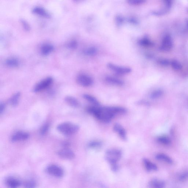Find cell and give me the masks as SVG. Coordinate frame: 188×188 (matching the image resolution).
I'll return each mask as SVG.
<instances>
[{
	"label": "cell",
	"mask_w": 188,
	"mask_h": 188,
	"mask_svg": "<svg viewBox=\"0 0 188 188\" xmlns=\"http://www.w3.org/2000/svg\"><path fill=\"white\" fill-rule=\"evenodd\" d=\"M87 110L98 120L105 123H110L117 114H124L127 111L126 109L120 107H90Z\"/></svg>",
	"instance_id": "cell-1"
},
{
	"label": "cell",
	"mask_w": 188,
	"mask_h": 188,
	"mask_svg": "<svg viewBox=\"0 0 188 188\" xmlns=\"http://www.w3.org/2000/svg\"><path fill=\"white\" fill-rule=\"evenodd\" d=\"M79 129L78 125L69 122L61 123L57 126V129L59 132L67 136L75 134L79 131Z\"/></svg>",
	"instance_id": "cell-2"
},
{
	"label": "cell",
	"mask_w": 188,
	"mask_h": 188,
	"mask_svg": "<svg viewBox=\"0 0 188 188\" xmlns=\"http://www.w3.org/2000/svg\"><path fill=\"white\" fill-rule=\"evenodd\" d=\"M122 157L121 151L117 149H111L106 152L105 158L111 165L117 164Z\"/></svg>",
	"instance_id": "cell-3"
},
{
	"label": "cell",
	"mask_w": 188,
	"mask_h": 188,
	"mask_svg": "<svg viewBox=\"0 0 188 188\" xmlns=\"http://www.w3.org/2000/svg\"><path fill=\"white\" fill-rule=\"evenodd\" d=\"M52 82L53 79L51 77H48L38 83L34 87L33 91L35 92H39L43 91L50 85Z\"/></svg>",
	"instance_id": "cell-4"
},
{
	"label": "cell",
	"mask_w": 188,
	"mask_h": 188,
	"mask_svg": "<svg viewBox=\"0 0 188 188\" xmlns=\"http://www.w3.org/2000/svg\"><path fill=\"white\" fill-rule=\"evenodd\" d=\"M47 171L50 175L57 178L62 177L64 175L63 170L56 165H52L48 166Z\"/></svg>",
	"instance_id": "cell-5"
},
{
	"label": "cell",
	"mask_w": 188,
	"mask_h": 188,
	"mask_svg": "<svg viewBox=\"0 0 188 188\" xmlns=\"http://www.w3.org/2000/svg\"><path fill=\"white\" fill-rule=\"evenodd\" d=\"M77 81L80 85L84 87L91 86L93 83L92 78L88 75L84 74L79 75L77 77Z\"/></svg>",
	"instance_id": "cell-6"
},
{
	"label": "cell",
	"mask_w": 188,
	"mask_h": 188,
	"mask_svg": "<svg viewBox=\"0 0 188 188\" xmlns=\"http://www.w3.org/2000/svg\"><path fill=\"white\" fill-rule=\"evenodd\" d=\"M107 66L112 71L120 74H126L131 71V69L128 67H120L111 63L108 64Z\"/></svg>",
	"instance_id": "cell-7"
},
{
	"label": "cell",
	"mask_w": 188,
	"mask_h": 188,
	"mask_svg": "<svg viewBox=\"0 0 188 188\" xmlns=\"http://www.w3.org/2000/svg\"><path fill=\"white\" fill-rule=\"evenodd\" d=\"M57 154L60 158L67 160H72L75 157L73 151L67 148L61 149L57 152Z\"/></svg>",
	"instance_id": "cell-8"
},
{
	"label": "cell",
	"mask_w": 188,
	"mask_h": 188,
	"mask_svg": "<svg viewBox=\"0 0 188 188\" xmlns=\"http://www.w3.org/2000/svg\"><path fill=\"white\" fill-rule=\"evenodd\" d=\"M173 47V43L171 37L169 35H166L164 37L162 42L161 49L162 51H169Z\"/></svg>",
	"instance_id": "cell-9"
},
{
	"label": "cell",
	"mask_w": 188,
	"mask_h": 188,
	"mask_svg": "<svg viewBox=\"0 0 188 188\" xmlns=\"http://www.w3.org/2000/svg\"><path fill=\"white\" fill-rule=\"evenodd\" d=\"M29 137V134L28 133L23 132H18L14 133L11 138L13 142H17L20 141L26 140Z\"/></svg>",
	"instance_id": "cell-10"
},
{
	"label": "cell",
	"mask_w": 188,
	"mask_h": 188,
	"mask_svg": "<svg viewBox=\"0 0 188 188\" xmlns=\"http://www.w3.org/2000/svg\"><path fill=\"white\" fill-rule=\"evenodd\" d=\"M114 131L117 132L120 136V137L123 140H126L127 139L126 132L125 129L119 123H116L113 127Z\"/></svg>",
	"instance_id": "cell-11"
},
{
	"label": "cell",
	"mask_w": 188,
	"mask_h": 188,
	"mask_svg": "<svg viewBox=\"0 0 188 188\" xmlns=\"http://www.w3.org/2000/svg\"><path fill=\"white\" fill-rule=\"evenodd\" d=\"M33 13L40 16L46 18H49L51 17V15L45 10L40 7H36L33 9Z\"/></svg>",
	"instance_id": "cell-12"
},
{
	"label": "cell",
	"mask_w": 188,
	"mask_h": 188,
	"mask_svg": "<svg viewBox=\"0 0 188 188\" xmlns=\"http://www.w3.org/2000/svg\"><path fill=\"white\" fill-rule=\"evenodd\" d=\"M149 186L150 187L154 188H162L164 187L165 183L162 180L153 179L149 182Z\"/></svg>",
	"instance_id": "cell-13"
},
{
	"label": "cell",
	"mask_w": 188,
	"mask_h": 188,
	"mask_svg": "<svg viewBox=\"0 0 188 188\" xmlns=\"http://www.w3.org/2000/svg\"><path fill=\"white\" fill-rule=\"evenodd\" d=\"M144 166L146 169L149 171H155L158 169V167L155 164L152 163L147 159L144 158L143 160Z\"/></svg>",
	"instance_id": "cell-14"
},
{
	"label": "cell",
	"mask_w": 188,
	"mask_h": 188,
	"mask_svg": "<svg viewBox=\"0 0 188 188\" xmlns=\"http://www.w3.org/2000/svg\"><path fill=\"white\" fill-rule=\"evenodd\" d=\"M106 80L108 83L116 86H121L124 83L122 80L112 77L108 76L106 77Z\"/></svg>",
	"instance_id": "cell-15"
},
{
	"label": "cell",
	"mask_w": 188,
	"mask_h": 188,
	"mask_svg": "<svg viewBox=\"0 0 188 188\" xmlns=\"http://www.w3.org/2000/svg\"><path fill=\"white\" fill-rule=\"evenodd\" d=\"M6 184L9 187L16 188L20 186L21 183L17 179L13 178H9L6 180Z\"/></svg>",
	"instance_id": "cell-16"
},
{
	"label": "cell",
	"mask_w": 188,
	"mask_h": 188,
	"mask_svg": "<svg viewBox=\"0 0 188 188\" xmlns=\"http://www.w3.org/2000/svg\"><path fill=\"white\" fill-rule=\"evenodd\" d=\"M66 102L69 105L73 107L78 108L80 107V104L77 100L72 96H68L65 97Z\"/></svg>",
	"instance_id": "cell-17"
},
{
	"label": "cell",
	"mask_w": 188,
	"mask_h": 188,
	"mask_svg": "<svg viewBox=\"0 0 188 188\" xmlns=\"http://www.w3.org/2000/svg\"><path fill=\"white\" fill-rule=\"evenodd\" d=\"M54 47L52 45L46 44L42 46L41 52L43 55L46 56L49 54L54 50Z\"/></svg>",
	"instance_id": "cell-18"
},
{
	"label": "cell",
	"mask_w": 188,
	"mask_h": 188,
	"mask_svg": "<svg viewBox=\"0 0 188 188\" xmlns=\"http://www.w3.org/2000/svg\"><path fill=\"white\" fill-rule=\"evenodd\" d=\"M155 158L157 160L161 161L168 163H173V161L172 158L165 154L160 153L157 154L156 155Z\"/></svg>",
	"instance_id": "cell-19"
},
{
	"label": "cell",
	"mask_w": 188,
	"mask_h": 188,
	"mask_svg": "<svg viewBox=\"0 0 188 188\" xmlns=\"http://www.w3.org/2000/svg\"><path fill=\"white\" fill-rule=\"evenodd\" d=\"M83 97L86 100L91 103V104H94V105L96 106H98L100 105V103L99 101L94 96L88 94H83Z\"/></svg>",
	"instance_id": "cell-20"
},
{
	"label": "cell",
	"mask_w": 188,
	"mask_h": 188,
	"mask_svg": "<svg viewBox=\"0 0 188 188\" xmlns=\"http://www.w3.org/2000/svg\"><path fill=\"white\" fill-rule=\"evenodd\" d=\"M158 141L160 143L164 145H169L171 144V139L168 136H162L158 138Z\"/></svg>",
	"instance_id": "cell-21"
},
{
	"label": "cell",
	"mask_w": 188,
	"mask_h": 188,
	"mask_svg": "<svg viewBox=\"0 0 188 188\" xmlns=\"http://www.w3.org/2000/svg\"><path fill=\"white\" fill-rule=\"evenodd\" d=\"M20 95V92H17L14 94L11 98L10 100V103L13 106L16 107L18 105Z\"/></svg>",
	"instance_id": "cell-22"
},
{
	"label": "cell",
	"mask_w": 188,
	"mask_h": 188,
	"mask_svg": "<svg viewBox=\"0 0 188 188\" xmlns=\"http://www.w3.org/2000/svg\"><path fill=\"white\" fill-rule=\"evenodd\" d=\"M6 65L9 67H15L19 65V62L17 59L14 58H11L7 59L6 61Z\"/></svg>",
	"instance_id": "cell-23"
},
{
	"label": "cell",
	"mask_w": 188,
	"mask_h": 188,
	"mask_svg": "<svg viewBox=\"0 0 188 188\" xmlns=\"http://www.w3.org/2000/svg\"><path fill=\"white\" fill-rule=\"evenodd\" d=\"M97 52V49L95 47H90L86 49L84 51L85 54L89 56L96 55Z\"/></svg>",
	"instance_id": "cell-24"
},
{
	"label": "cell",
	"mask_w": 188,
	"mask_h": 188,
	"mask_svg": "<svg viewBox=\"0 0 188 188\" xmlns=\"http://www.w3.org/2000/svg\"><path fill=\"white\" fill-rule=\"evenodd\" d=\"M178 179L180 181L184 182L188 179V171L183 172L178 176Z\"/></svg>",
	"instance_id": "cell-25"
},
{
	"label": "cell",
	"mask_w": 188,
	"mask_h": 188,
	"mask_svg": "<svg viewBox=\"0 0 188 188\" xmlns=\"http://www.w3.org/2000/svg\"><path fill=\"white\" fill-rule=\"evenodd\" d=\"M140 44L144 46H150L152 45V43L150 40L147 38L142 39L139 41Z\"/></svg>",
	"instance_id": "cell-26"
},
{
	"label": "cell",
	"mask_w": 188,
	"mask_h": 188,
	"mask_svg": "<svg viewBox=\"0 0 188 188\" xmlns=\"http://www.w3.org/2000/svg\"><path fill=\"white\" fill-rule=\"evenodd\" d=\"M129 4L132 5H139L144 4L146 0H127Z\"/></svg>",
	"instance_id": "cell-27"
},
{
	"label": "cell",
	"mask_w": 188,
	"mask_h": 188,
	"mask_svg": "<svg viewBox=\"0 0 188 188\" xmlns=\"http://www.w3.org/2000/svg\"><path fill=\"white\" fill-rule=\"evenodd\" d=\"M102 145V143L99 141H93L89 144L90 147L93 149H97L100 147Z\"/></svg>",
	"instance_id": "cell-28"
},
{
	"label": "cell",
	"mask_w": 188,
	"mask_h": 188,
	"mask_svg": "<svg viewBox=\"0 0 188 188\" xmlns=\"http://www.w3.org/2000/svg\"><path fill=\"white\" fill-rule=\"evenodd\" d=\"M171 65L173 68L175 70H179L182 68V65L177 61H173L172 62Z\"/></svg>",
	"instance_id": "cell-29"
},
{
	"label": "cell",
	"mask_w": 188,
	"mask_h": 188,
	"mask_svg": "<svg viewBox=\"0 0 188 188\" xmlns=\"http://www.w3.org/2000/svg\"><path fill=\"white\" fill-rule=\"evenodd\" d=\"M49 128V125L48 123H46L43 125L40 130V134L42 135H44L48 132Z\"/></svg>",
	"instance_id": "cell-30"
},
{
	"label": "cell",
	"mask_w": 188,
	"mask_h": 188,
	"mask_svg": "<svg viewBox=\"0 0 188 188\" xmlns=\"http://www.w3.org/2000/svg\"><path fill=\"white\" fill-rule=\"evenodd\" d=\"M162 94H163V92L161 91L158 90V91H155L152 93L151 95V97L152 99H156L161 96Z\"/></svg>",
	"instance_id": "cell-31"
},
{
	"label": "cell",
	"mask_w": 188,
	"mask_h": 188,
	"mask_svg": "<svg viewBox=\"0 0 188 188\" xmlns=\"http://www.w3.org/2000/svg\"><path fill=\"white\" fill-rule=\"evenodd\" d=\"M21 22L22 26H23V28L26 30L29 31V30H30V26L28 22L24 20H21Z\"/></svg>",
	"instance_id": "cell-32"
},
{
	"label": "cell",
	"mask_w": 188,
	"mask_h": 188,
	"mask_svg": "<svg viewBox=\"0 0 188 188\" xmlns=\"http://www.w3.org/2000/svg\"><path fill=\"white\" fill-rule=\"evenodd\" d=\"M167 12H168V10L165 9L158 11H155V12H153V13L154 15L160 16L166 14Z\"/></svg>",
	"instance_id": "cell-33"
},
{
	"label": "cell",
	"mask_w": 188,
	"mask_h": 188,
	"mask_svg": "<svg viewBox=\"0 0 188 188\" xmlns=\"http://www.w3.org/2000/svg\"><path fill=\"white\" fill-rule=\"evenodd\" d=\"M36 184L33 181H29L25 183V186L26 187L33 188L35 187Z\"/></svg>",
	"instance_id": "cell-34"
},
{
	"label": "cell",
	"mask_w": 188,
	"mask_h": 188,
	"mask_svg": "<svg viewBox=\"0 0 188 188\" xmlns=\"http://www.w3.org/2000/svg\"><path fill=\"white\" fill-rule=\"evenodd\" d=\"M77 46V43L76 41H72L69 43L68 45V47L71 49H75Z\"/></svg>",
	"instance_id": "cell-35"
},
{
	"label": "cell",
	"mask_w": 188,
	"mask_h": 188,
	"mask_svg": "<svg viewBox=\"0 0 188 188\" xmlns=\"http://www.w3.org/2000/svg\"><path fill=\"white\" fill-rule=\"evenodd\" d=\"M119 167L118 164L111 165V170L114 172H117L118 171Z\"/></svg>",
	"instance_id": "cell-36"
},
{
	"label": "cell",
	"mask_w": 188,
	"mask_h": 188,
	"mask_svg": "<svg viewBox=\"0 0 188 188\" xmlns=\"http://www.w3.org/2000/svg\"><path fill=\"white\" fill-rule=\"evenodd\" d=\"M163 1L166 5L167 8H169L171 6L172 0H163Z\"/></svg>",
	"instance_id": "cell-37"
},
{
	"label": "cell",
	"mask_w": 188,
	"mask_h": 188,
	"mask_svg": "<svg viewBox=\"0 0 188 188\" xmlns=\"http://www.w3.org/2000/svg\"><path fill=\"white\" fill-rule=\"evenodd\" d=\"M5 105L4 103H1V105H0V113L1 114L4 112L5 109Z\"/></svg>",
	"instance_id": "cell-38"
},
{
	"label": "cell",
	"mask_w": 188,
	"mask_h": 188,
	"mask_svg": "<svg viewBox=\"0 0 188 188\" xmlns=\"http://www.w3.org/2000/svg\"><path fill=\"white\" fill-rule=\"evenodd\" d=\"M160 64H163H163H164V65H168V61L165 60H160Z\"/></svg>",
	"instance_id": "cell-39"
},
{
	"label": "cell",
	"mask_w": 188,
	"mask_h": 188,
	"mask_svg": "<svg viewBox=\"0 0 188 188\" xmlns=\"http://www.w3.org/2000/svg\"><path fill=\"white\" fill-rule=\"evenodd\" d=\"M186 23H187V25L188 27V19H187V20H186Z\"/></svg>",
	"instance_id": "cell-40"
},
{
	"label": "cell",
	"mask_w": 188,
	"mask_h": 188,
	"mask_svg": "<svg viewBox=\"0 0 188 188\" xmlns=\"http://www.w3.org/2000/svg\"><path fill=\"white\" fill-rule=\"evenodd\" d=\"M75 1H79V0H75Z\"/></svg>",
	"instance_id": "cell-41"
}]
</instances>
